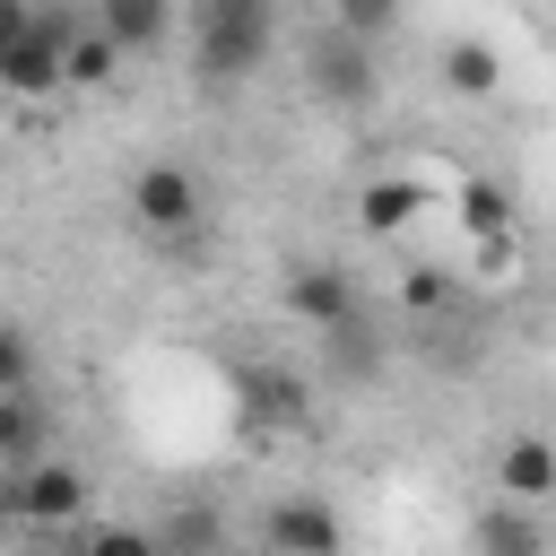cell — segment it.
Wrapping results in <instances>:
<instances>
[{
	"mask_svg": "<svg viewBox=\"0 0 556 556\" xmlns=\"http://www.w3.org/2000/svg\"><path fill=\"white\" fill-rule=\"evenodd\" d=\"M278 43V0H191V61L208 87H243Z\"/></svg>",
	"mask_w": 556,
	"mask_h": 556,
	"instance_id": "obj_1",
	"label": "cell"
},
{
	"mask_svg": "<svg viewBox=\"0 0 556 556\" xmlns=\"http://www.w3.org/2000/svg\"><path fill=\"white\" fill-rule=\"evenodd\" d=\"M87 469L78 460H26V469H0V513L26 521V530H70L87 513Z\"/></svg>",
	"mask_w": 556,
	"mask_h": 556,
	"instance_id": "obj_2",
	"label": "cell"
},
{
	"mask_svg": "<svg viewBox=\"0 0 556 556\" xmlns=\"http://www.w3.org/2000/svg\"><path fill=\"white\" fill-rule=\"evenodd\" d=\"M130 217H139V235H156V243H191V235L208 226V191H200L191 165H139V174H130Z\"/></svg>",
	"mask_w": 556,
	"mask_h": 556,
	"instance_id": "obj_3",
	"label": "cell"
},
{
	"mask_svg": "<svg viewBox=\"0 0 556 556\" xmlns=\"http://www.w3.org/2000/svg\"><path fill=\"white\" fill-rule=\"evenodd\" d=\"M235 417H243L252 434H304V426H313V382L252 356V365H235Z\"/></svg>",
	"mask_w": 556,
	"mask_h": 556,
	"instance_id": "obj_4",
	"label": "cell"
},
{
	"mask_svg": "<svg viewBox=\"0 0 556 556\" xmlns=\"http://www.w3.org/2000/svg\"><path fill=\"white\" fill-rule=\"evenodd\" d=\"M70 26H78L70 9H35V26L0 52V96H26V104L35 96H61V35Z\"/></svg>",
	"mask_w": 556,
	"mask_h": 556,
	"instance_id": "obj_5",
	"label": "cell"
},
{
	"mask_svg": "<svg viewBox=\"0 0 556 556\" xmlns=\"http://www.w3.org/2000/svg\"><path fill=\"white\" fill-rule=\"evenodd\" d=\"M261 556H348V521L321 495H278L261 521Z\"/></svg>",
	"mask_w": 556,
	"mask_h": 556,
	"instance_id": "obj_6",
	"label": "cell"
},
{
	"mask_svg": "<svg viewBox=\"0 0 556 556\" xmlns=\"http://www.w3.org/2000/svg\"><path fill=\"white\" fill-rule=\"evenodd\" d=\"M278 304H287L304 330H330V321H348V313H356V278H348L339 261H304V269H287Z\"/></svg>",
	"mask_w": 556,
	"mask_h": 556,
	"instance_id": "obj_7",
	"label": "cell"
},
{
	"mask_svg": "<svg viewBox=\"0 0 556 556\" xmlns=\"http://www.w3.org/2000/svg\"><path fill=\"white\" fill-rule=\"evenodd\" d=\"M304 78L321 104H365L374 96V43H348V35H321L304 52Z\"/></svg>",
	"mask_w": 556,
	"mask_h": 556,
	"instance_id": "obj_8",
	"label": "cell"
},
{
	"mask_svg": "<svg viewBox=\"0 0 556 556\" xmlns=\"http://www.w3.org/2000/svg\"><path fill=\"white\" fill-rule=\"evenodd\" d=\"M434 208V191L417 182V174H374L365 191H356V226L374 235V243H391V235H408L417 217Z\"/></svg>",
	"mask_w": 556,
	"mask_h": 556,
	"instance_id": "obj_9",
	"label": "cell"
},
{
	"mask_svg": "<svg viewBox=\"0 0 556 556\" xmlns=\"http://www.w3.org/2000/svg\"><path fill=\"white\" fill-rule=\"evenodd\" d=\"M495 486H504V504H547L556 495V452H547V434H513L504 452H495Z\"/></svg>",
	"mask_w": 556,
	"mask_h": 556,
	"instance_id": "obj_10",
	"label": "cell"
},
{
	"mask_svg": "<svg viewBox=\"0 0 556 556\" xmlns=\"http://www.w3.org/2000/svg\"><path fill=\"white\" fill-rule=\"evenodd\" d=\"M96 26H104V35H113V52L130 61V52H156V43H165L174 0H96Z\"/></svg>",
	"mask_w": 556,
	"mask_h": 556,
	"instance_id": "obj_11",
	"label": "cell"
},
{
	"mask_svg": "<svg viewBox=\"0 0 556 556\" xmlns=\"http://www.w3.org/2000/svg\"><path fill=\"white\" fill-rule=\"evenodd\" d=\"M122 78V52H113V35L96 26V17H78L70 35H61V87H113Z\"/></svg>",
	"mask_w": 556,
	"mask_h": 556,
	"instance_id": "obj_12",
	"label": "cell"
},
{
	"mask_svg": "<svg viewBox=\"0 0 556 556\" xmlns=\"http://www.w3.org/2000/svg\"><path fill=\"white\" fill-rule=\"evenodd\" d=\"M321 365H330V374H348V382H374V374H382V330L365 321V304H356L348 321H330V330H321Z\"/></svg>",
	"mask_w": 556,
	"mask_h": 556,
	"instance_id": "obj_13",
	"label": "cell"
},
{
	"mask_svg": "<svg viewBox=\"0 0 556 556\" xmlns=\"http://www.w3.org/2000/svg\"><path fill=\"white\" fill-rule=\"evenodd\" d=\"M156 556H226V513L217 504H174L165 530H148Z\"/></svg>",
	"mask_w": 556,
	"mask_h": 556,
	"instance_id": "obj_14",
	"label": "cell"
},
{
	"mask_svg": "<svg viewBox=\"0 0 556 556\" xmlns=\"http://www.w3.org/2000/svg\"><path fill=\"white\" fill-rule=\"evenodd\" d=\"M478 556H547V521L530 504H486L478 513Z\"/></svg>",
	"mask_w": 556,
	"mask_h": 556,
	"instance_id": "obj_15",
	"label": "cell"
},
{
	"mask_svg": "<svg viewBox=\"0 0 556 556\" xmlns=\"http://www.w3.org/2000/svg\"><path fill=\"white\" fill-rule=\"evenodd\" d=\"M43 434H52L43 400H35V391H0V469H26V460L43 452Z\"/></svg>",
	"mask_w": 556,
	"mask_h": 556,
	"instance_id": "obj_16",
	"label": "cell"
},
{
	"mask_svg": "<svg viewBox=\"0 0 556 556\" xmlns=\"http://www.w3.org/2000/svg\"><path fill=\"white\" fill-rule=\"evenodd\" d=\"M443 87H452V96H495V87H504V61H495V43H478V35H452V43H443Z\"/></svg>",
	"mask_w": 556,
	"mask_h": 556,
	"instance_id": "obj_17",
	"label": "cell"
},
{
	"mask_svg": "<svg viewBox=\"0 0 556 556\" xmlns=\"http://www.w3.org/2000/svg\"><path fill=\"white\" fill-rule=\"evenodd\" d=\"M460 226H469V243L513 235V191L504 182H460Z\"/></svg>",
	"mask_w": 556,
	"mask_h": 556,
	"instance_id": "obj_18",
	"label": "cell"
},
{
	"mask_svg": "<svg viewBox=\"0 0 556 556\" xmlns=\"http://www.w3.org/2000/svg\"><path fill=\"white\" fill-rule=\"evenodd\" d=\"M391 26H400V0H330V35H348V43H374Z\"/></svg>",
	"mask_w": 556,
	"mask_h": 556,
	"instance_id": "obj_19",
	"label": "cell"
},
{
	"mask_svg": "<svg viewBox=\"0 0 556 556\" xmlns=\"http://www.w3.org/2000/svg\"><path fill=\"white\" fill-rule=\"evenodd\" d=\"M452 295H460V287H452V269H426V261H417V269L400 278V313H417V321L452 313Z\"/></svg>",
	"mask_w": 556,
	"mask_h": 556,
	"instance_id": "obj_20",
	"label": "cell"
},
{
	"mask_svg": "<svg viewBox=\"0 0 556 556\" xmlns=\"http://www.w3.org/2000/svg\"><path fill=\"white\" fill-rule=\"evenodd\" d=\"M70 556H156V539H148V530H130V521H96V530H78V539H70Z\"/></svg>",
	"mask_w": 556,
	"mask_h": 556,
	"instance_id": "obj_21",
	"label": "cell"
},
{
	"mask_svg": "<svg viewBox=\"0 0 556 556\" xmlns=\"http://www.w3.org/2000/svg\"><path fill=\"white\" fill-rule=\"evenodd\" d=\"M0 391H35V348H26V330H9V321H0Z\"/></svg>",
	"mask_w": 556,
	"mask_h": 556,
	"instance_id": "obj_22",
	"label": "cell"
},
{
	"mask_svg": "<svg viewBox=\"0 0 556 556\" xmlns=\"http://www.w3.org/2000/svg\"><path fill=\"white\" fill-rule=\"evenodd\" d=\"M26 26H35V0H0V52H9Z\"/></svg>",
	"mask_w": 556,
	"mask_h": 556,
	"instance_id": "obj_23",
	"label": "cell"
},
{
	"mask_svg": "<svg viewBox=\"0 0 556 556\" xmlns=\"http://www.w3.org/2000/svg\"><path fill=\"white\" fill-rule=\"evenodd\" d=\"M226 556H261V547H226Z\"/></svg>",
	"mask_w": 556,
	"mask_h": 556,
	"instance_id": "obj_24",
	"label": "cell"
}]
</instances>
